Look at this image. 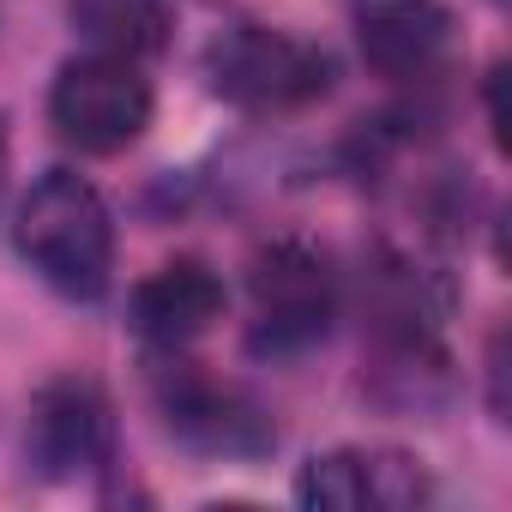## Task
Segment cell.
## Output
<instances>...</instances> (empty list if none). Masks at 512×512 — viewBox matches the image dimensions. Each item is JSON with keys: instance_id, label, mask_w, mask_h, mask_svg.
Returning <instances> with one entry per match:
<instances>
[{"instance_id": "obj_1", "label": "cell", "mask_w": 512, "mask_h": 512, "mask_svg": "<svg viewBox=\"0 0 512 512\" xmlns=\"http://www.w3.org/2000/svg\"><path fill=\"white\" fill-rule=\"evenodd\" d=\"M19 253L31 260V272L49 290H61L67 302L109 296L115 223H109L103 193L85 175H73V169H49L19 205Z\"/></svg>"}, {"instance_id": "obj_2", "label": "cell", "mask_w": 512, "mask_h": 512, "mask_svg": "<svg viewBox=\"0 0 512 512\" xmlns=\"http://www.w3.org/2000/svg\"><path fill=\"white\" fill-rule=\"evenodd\" d=\"M211 91L247 115H290L332 91V55L296 31L272 25H235L205 55Z\"/></svg>"}, {"instance_id": "obj_9", "label": "cell", "mask_w": 512, "mask_h": 512, "mask_svg": "<svg viewBox=\"0 0 512 512\" xmlns=\"http://www.w3.org/2000/svg\"><path fill=\"white\" fill-rule=\"evenodd\" d=\"M223 320V278L205 260H169L133 290V332L151 350H187Z\"/></svg>"}, {"instance_id": "obj_3", "label": "cell", "mask_w": 512, "mask_h": 512, "mask_svg": "<svg viewBox=\"0 0 512 512\" xmlns=\"http://www.w3.org/2000/svg\"><path fill=\"white\" fill-rule=\"evenodd\" d=\"M247 296H253V332H247L253 356H302L338 320L332 260L314 241H296V235L253 253Z\"/></svg>"}, {"instance_id": "obj_8", "label": "cell", "mask_w": 512, "mask_h": 512, "mask_svg": "<svg viewBox=\"0 0 512 512\" xmlns=\"http://www.w3.org/2000/svg\"><path fill=\"white\" fill-rule=\"evenodd\" d=\"M350 25L380 79H428L452 49V13L440 0H356Z\"/></svg>"}, {"instance_id": "obj_11", "label": "cell", "mask_w": 512, "mask_h": 512, "mask_svg": "<svg viewBox=\"0 0 512 512\" xmlns=\"http://www.w3.org/2000/svg\"><path fill=\"white\" fill-rule=\"evenodd\" d=\"M0 199H7V127H0Z\"/></svg>"}, {"instance_id": "obj_7", "label": "cell", "mask_w": 512, "mask_h": 512, "mask_svg": "<svg viewBox=\"0 0 512 512\" xmlns=\"http://www.w3.org/2000/svg\"><path fill=\"white\" fill-rule=\"evenodd\" d=\"M296 494H302V506H344V512L380 506V512H404V506L434 500V482H428L422 458H410V452L338 446V452H326V458H314L302 470Z\"/></svg>"}, {"instance_id": "obj_6", "label": "cell", "mask_w": 512, "mask_h": 512, "mask_svg": "<svg viewBox=\"0 0 512 512\" xmlns=\"http://www.w3.org/2000/svg\"><path fill=\"white\" fill-rule=\"evenodd\" d=\"M25 452L43 476H79V470H97L109 464L115 452V416H109V398L97 380L85 374H61L37 392L31 404V428H25Z\"/></svg>"}, {"instance_id": "obj_5", "label": "cell", "mask_w": 512, "mask_h": 512, "mask_svg": "<svg viewBox=\"0 0 512 512\" xmlns=\"http://www.w3.org/2000/svg\"><path fill=\"white\" fill-rule=\"evenodd\" d=\"M163 356L169 368H157V410L181 446L211 452V458H253L278 440L272 416L260 410V398L247 386H229L205 374L199 362H181V350H163Z\"/></svg>"}, {"instance_id": "obj_4", "label": "cell", "mask_w": 512, "mask_h": 512, "mask_svg": "<svg viewBox=\"0 0 512 512\" xmlns=\"http://www.w3.org/2000/svg\"><path fill=\"white\" fill-rule=\"evenodd\" d=\"M55 133L85 157H115L151 127V79L133 55L85 49L55 73L49 91Z\"/></svg>"}, {"instance_id": "obj_10", "label": "cell", "mask_w": 512, "mask_h": 512, "mask_svg": "<svg viewBox=\"0 0 512 512\" xmlns=\"http://www.w3.org/2000/svg\"><path fill=\"white\" fill-rule=\"evenodd\" d=\"M73 25L91 49L145 61L175 31V0H73Z\"/></svg>"}]
</instances>
